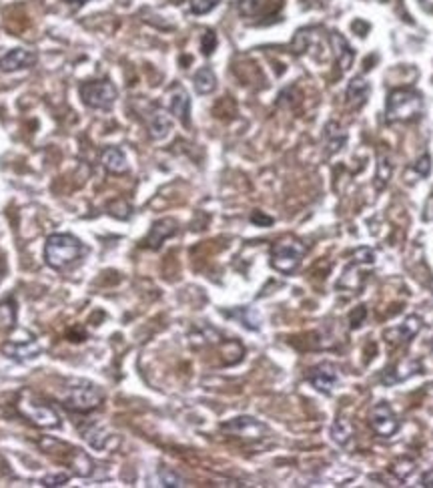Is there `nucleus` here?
Instances as JSON below:
<instances>
[{
    "instance_id": "obj_1",
    "label": "nucleus",
    "mask_w": 433,
    "mask_h": 488,
    "mask_svg": "<svg viewBox=\"0 0 433 488\" xmlns=\"http://www.w3.org/2000/svg\"><path fill=\"white\" fill-rule=\"evenodd\" d=\"M423 115V97L415 88H396L385 103V117L389 123H411Z\"/></svg>"
},
{
    "instance_id": "obj_2",
    "label": "nucleus",
    "mask_w": 433,
    "mask_h": 488,
    "mask_svg": "<svg viewBox=\"0 0 433 488\" xmlns=\"http://www.w3.org/2000/svg\"><path fill=\"white\" fill-rule=\"evenodd\" d=\"M83 255H85V245L76 238L66 236V233H54L45 243V262L57 272L69 269Z\"/></svg>"
},
{
    "instance_id": "obj_3",
    "label": "nucleus",
    "mask_w": 433,
    "mask_h": 488,
    "mask_svg": "<svg viewBox=\"0 0 433 488\" xmlns=\"http://www.w3.org/2000/svg\"><path fill=\"white\" fill-rule=\"evenodd\" d=\"M307 253L305 243L295 238L279 239L271 248V265L281 274H293Z\"/></svg>"
},
{
    "instance_id": "obj_4",
    "label": "nucleus",
    "mask_w": 433,
    "mask_h": 488,
    "mask_svg": "<svg viewBox=\"0 0 433 488\" xmlns=\"http://www.w3.org/2000/svg\"><path fill=\"white\" fill-rule=\"evenodd\" d=\"M62 402L69 410L90 412V410L99 408V404L102 402V392L99 390V386H95L90 382H76L73 388H69Z\"/></svg>"
},
{
    "instance_id": "obj_5",
    "label": "nucleus",
    "mask_w": 433,
    "mask_h": 488,
    "mask_svg": "<svg viewBox=\"0 0 433 488\" xmlns=\"http://www.w3.org/2000/svg\"><path fill=\"white\" fill-rule=\"evenodd\" d=\"M81 99L90 109H111L117 100V88L109 81L85 83L81 87Z\"/></svg>"
},
{
    "instance_id": "obj_6",
    "label": "nucleus",
    "mask_w": 433,
    "mask_h": 488,
    "mask_svg": "<svg viewBox=\"0 0 433 488\" xmlns=\"http://www.w3.org/2000/svg\"><path fill=\"white\" fill-rule=\"evenodd\" d=\"M369 424H372L373 432L379 436H393L399 430V420H397L393 408L387 402H377L372 408V416H369Z\"/></svg>"
},
{
    "instance_id": "obj_7",
    "label": "nucleus",
    "mask_w": 433,
    "mask_h": 488,
    "mask_svg": "<svg viewBox=\"0 0 433 488\" xmlns=\"http://www.w3.org/2000/svg\"><path fill=\"white\" fill-rule=\"evenodd\" d=\"M221 430L229 432V434H235L239 438H249V440H257L261 438L267 428L265 424H261L259 420L255 418H249V416H241V418H233L231 422L221 426Z\"/></svg>"
},
{
    "instance_id": "obj_8",
    "label": "nucleus",
    "mask_w": 433,
    "mask_h": 488,
    "mask_svg": "<svg viewBox=\"0 0 433 488\" xmlns=\"http://www.w3.org/2000/svg\"><path fill=\"white\" fill-rule=\"evenodd\" d=\"M309 382L315 390H319L323 394H331L335 386L339 384V370L337 366L329 362L319 364L309 372Z\"/></svg>"
},
{
    "instance_id": "obj_9",
    "label": "nucleus",
    "mask_w": 433,
    "mask_h": 488,
    "mask_svg": "<svg viewBox=\"0 0 433 488\" xmlns=\"http://www.w3.org/2000/svg\"><path fill=\"white\" fill-rule=\"evenodd\" d=\"M18 406H20V410H23V414H25L26 418L32 420L37 426H42V428H54V426H59V416H57V412H54L52 408H49V406H45V404L25 400L20 402Z\"/></svg>"
},
{
    "instance_id": "obj_10",
    "label": "nucleus",
    "mask_w": 433,
    "mask_h": 488,
    "mask_svg": "<svg viewBox=\"0 0 433 488\" xmlns=\"http://www.w3.org/2000/svg\"><path fill=\"white\" fill-rule=\"evenodd\" d=\"M37 63V52L26 49H13L8 50L4 57H0V71L2 73H14V71H23V69H30Z\"/></svg>"
},
{
    "instance_id": "obj_11",
    "label": "nucleus",
    "mask_w": 433,
    "mask_h": 488,
    "mask_svg": "<svg viewBox=\"0 0 433 488\" xmlns=\"http://www.w3.org/2000/svg\"><path fill=\"white\" fill-rule=\"evenodd\" d=\"M329 42L333 47L335 59H337V64H339L341 73H347L353 66V63H355V50L349 47L347 38L341 33H331L329 35Z\"/></svg>"
},
{
    "instance_id": "obj_12",
    "label": "nucleus",
    "mask_w": 433,
    "mask_h": 488,
    "mask_svg": "<svg viewBox=\"0 0 433 488\" xmlns=\"http://www.w3.org/2000/svg\"><path fill=\"white\" fill-rule=\"evenodd\" d=\"M169 107H171V113L183 123L185 127H189L191 123V99H189V93L181 85H177L171 91V97H169Z\"/></svg>"
},
{
    "instance_id": "obj_13",
    "label": "nucleus",
    "mask_w": 433,
    "mask_h": 488,
    "mask_svg": "<svg viewBox=\"0 0 433 488\" xmlns=\"http://www.w3.org/2000/svg\"><path fill=\"white\" fill-rule=\"evenodd\" d=\"M147 127H149L150 139L161 141V139L169 135V131L173 127V119L169 117V113L165 109H153L149 117H147Z\"/></svg>"
},
{
    "instance_id": "obj_14",
    "label": "nucleus",
    "mask_w": 433,
    "mask_h": 488,
    "mask_svg": "<svg viewBox=\"0 0 433 488\" xmlns=\"http://www.w3.org/2000/svg\"><path fill=\"white\" fill-rule=\"evenodd\" d=\"M421 325H423V322H421L420 315H409L399 327L389 330V332L385 334V338L389 339V342H393V344H403V342H409L413 336L420 334Z\"/></svg>"
},
{
    "instance_id": "obj_15",
    "label": "nucleus",
    "mask_w": 433,
    "mask_h": 488,
    "mask_svg": "<svg viewBox=\"0 0 433 488\" xmlns=\"http://www.w3.org/2000/svg\"><path fill=\"white\" fill-rule=\"evenodd\" d=\"M177 233V221L174 219H161L155 226L150 227L149 236L145 239V245L150 250H159L165 239H169L171 236Z\"/></svg>"
},
{
    "instance_id": "obj_16",
    "label": "nucleus",
    "mask_w": 433,
    "mask_h": 488,
    "mask_svg": "<svg viewBox=\"0 0 433 488\" xmlns=\"http://www.w3.org/2000/svg\"><path fill=\"white\" fill-rule=\"evenodd\" d=\"M369 93H372V87L369 83L363 79V76H355L351 79V83L347 85V105L353 107V109H361L367 99H369Z\"/></svg>"
},
{
    "instance_id": "obj_17",
    "label": "nucleus",
    "mask_w": 433,
    "mask_h": 488,
    "mask_svg": "<svg viewBox=\"0 0 433 488\" xmlns=\"http://www.w3.org/2000/svg\"><path fill=\"white\" fill-rule=\"evenodd\" d=\"M100 163H102V167H105L109 173H117V175L126 173V169H129L126 157H124V153L119 149V147H109V149L102 151Z\"/></svg>"
},
{
    "instance_id": "obj_18",
    "label": "nucleus",
    "mask_w": 433,
    "mask_h": 488,
    "mask_svg": "<svg viewBox=\"0 0 433 488\" xmlns=\"http://www.w3.org/2000/svg\"><path fill=\"white\" fill-rule=\"evenodd\" d=\"M193 83H195V91H197L198 95H209V93H213L217 88V76L213 73V69L203 66V69H198L197 73H195Z\"/></svg>"
},
{
    "instance_id": "obj_19",
    "label": "nucleus",
    "mask_w": 433,
    "mask_h": 488,
    "mask_svg": "<svg viewBox=\"0 0 433 488\" xmlns=\"http://www.w3.org/2000/svg\"><path fill=\"white\" fill-rule=\"evenodd\" d=\"M325 137H327L329 153H335V151H339L345 145L347 133L337 123H327V127H325Z\"/></svg>"
},
{
    "instance_id": "obj_20",
    "label": "nucleus",
    "mask_w": 433,
    "mask_h": 488,
    "mask_svg": "<svg viewBox=\"0 0 433 488\" xmlns=\"http://www.w3.org/2000/svg\"><path fill=\"white\" fill-rule=\"evenodd\" d=\"M267 8H269V0H241L239 2V13L247 16V18L265 14Z\"/></svg>"
},
{
    "instance_id": "obj_21",
    "label": "nucleus",
    "mask_w": 433,
    "mask_h": 488,
    "mask_svg": "<svg viewBox=\"0 0 433 488\" xmlns=\"http://www.w3.org/2000/svg\"><path fill=\"white\" fill-rule=\"evenodd\" d=\"M331 436H333V440L339 446H345L349 438H351V426H349V422L343 420V418H339L333 424V428H331Z\"/></svg>"
},
{
    "instance_id": "obj_22",
    "label": "nucleus",
    "mask_w": 433,
    "mask_h": 488,
    "mask_svg": "<svg viewBox=\"0 0 433 488\" xmlns=\"http://www.w3.org/2000/svg\"><path fill=\"white\" fill-rule=\"evenodd\" d=\"M389 177H391V163H389V159L385 155H381L379 163H377V181H375V187L384 189L387 185V181H389Z\"/></svg>"
},
{
    "instance_id": "obj_23",
    "label": "nucleus",
    "mask_w": 433,
    "mask_h": 488,
    "mask_svg": "<svg viewBox=\"0 0 433 488\" xmlns=\"http://www.w3.org/2000/svg\"><path fill=\"white\" fill-rule=\"evenodd\" d=\"M219 4V0H189V8L193 14H207Z\"/></svg>"
},
{
    "instance_id": "obj_24",
    "label": "nucleus",
    "mask_w": 433,
    "mask_h": 488,
    "mask_svg": "<svg viewBox=\"0 0 433 488\" xmlns=\"http://www.w3.org/2000/svg\"><path fill=\"white\" fill-rule=\"evenodd\" d=\"M161 482L162 487H185V480L169 468L161 470Z\"/></svg>"
},
{
    "instance_id": "obj_25",
    "label": "nucleus",
    "mask_w": 433,
    "mask_h": 488,
    "mask_svg": "<svg viewBox=\"0 0 433 488\" xmlns=\"http://www.w3.org/2000/svg\"><path fill=\"white\" fill-rule=\"evenodd\" d=\"M215 49H217V35L213 30H207L203 35V40H201V50H203L205 57H209V54L215 52Z\"/></svg>"
},
{
    "instance_id": "obj_26",
    "label": "nucleus",
    "mask_w": 433,
    "mask_h": 488,
    "mask_svg": "<svg viewBox=\"0 0 433 488\" xmlns=\"http://www.w3.org/2000/svg\"><path fill=\"white\" fill-rule=\"evenodd\" d=\"M353 260L359 263H365V265H373L375 263V251L372 248H359L355 253H353Z\"/></svg>"
},
{
    "instance_id": "obj_27",
    "label": "nucleus",
    "mask_w": 433,
    "mask_h": 488,
    "mask_svg": "<svg viewBox=\"0 0 433 488\" xmlns=\"http://www.w3.org/2000/svg\"><path fill=\"white\" fill-rule=\"evenodd\" d=\"M14 322V310L13 306L8 303H0V325L6 327V325H13Z\"/></svg>"
},
{
    "instance_id": "obj_28",
    "label": "nucleus",
    "mask_w": 433,
    "mask_h": 488,
    "mask_svg": "<svg viewBox=\"0 0 433 488\" xmlns=\"http://www.w3.org/2000/svg\"><path fill=\"white\" fill-rule=\"evenodd\" d=\"M413 169L417 171V175L420 177H427L429 175V171H432V157H429V155H423L420 161L413 165Z\"/></svg>"
},
{
    "instance_id": "obj_29",
    "label": "nucleus",
    "mask_w": 433,
    "mask_h": 488,
    "mask_svg": "<svg viewBox=\"0 0 433 488\" xmlns=\"http://www.w3.org/2000/svg\"><path fill=\"white\" fill-rule=\"evenodd\" d=\"M66 480H69V476L66 475H54V476H47V478L42 480V484H45V487H62Z\"/></svg>"
},
{
    "instance_id": "obj_30",
    "label": "nucleus",
    "mask_w": 433,
    "mask_h": 488,
    "mask_svg": "<svg viewBox=\"0 0 433 488\" xmlns=\"http://www.w3.org/2000/svg\"><path fill=\"white\" fill-rule=\"evenodd\" d=\"M421 487L433 488V470H427L425 475L421 476Z\"/></svg>"
},
{
    "instance_id": "obj_31",
    "label": "nucleus",
    "mask_w": 433,
    "mask_h": 488,
    "mask_svg": "<svg viewBox=\"0 0 433 488\" xmlns=\"http://www.w3.org/2000/svg\"><path fill=\"white\" fill-rule=\"evenodd\" d=\"M251 219H253L255 223H265V226H269V223H271V221H273L271 217H261V215H257V213H255V215H253Z\"/></svg>"
},
{
    "instance_id": "obj_32",
    "label": "nucleus",
    "mask_w": 433,
    "mask_h": 488,
    "mask_svg": "<svg viewBox=\"0 0 433 488\" xmlns=\"http://www.w3.org/2000/svg\"><path fill=\"white\" fill-rule=\"evenodd\" d=\"M421 6H423V11H427V13H433V0H420Z\"/></svg>"
},
{
    "instance_id": "obj_33",
    "label": "nucleus",
    "mask_w": 433,
    "mask_h": 488,
    "mask_svg": "<svg viewBox=\"0 0 433 488\" xmlns=\"http://www.w3.org/2000/svg\"><path fill=\"white\" fill-rule=\"evenodd\" d=\"M2 277H4V263L0 260V281H2Z\"/></svg>"
},
{
    "instance_id": "obj_34",
    "label": "nucleus",
    "mask_w": 433,
    "mask_h": 488,
    "mask_svg": "<svg viewBox=\"0 0 433 488\" xmlns=\"http://www.w3.org/2000/svg\"><path fill=\"white\" fill-rule=\"evenodd\" d=\"M66 2H78V4H83L85 0H66Z\"/></svg>"
}]
</instances>
